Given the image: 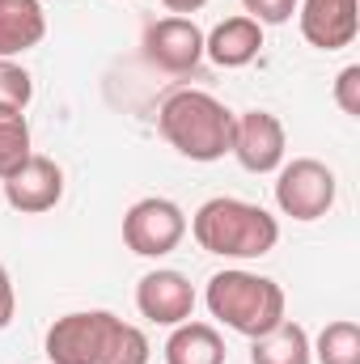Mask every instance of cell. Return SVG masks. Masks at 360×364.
<instances>
[{"instance_id":"1","label":"cell","mask_w":360,"mask_h":364,"mask_svg":"<svg viewBox=\"0 0 360 364\" xmlns=\"http://www.w3.org/2000/svg\"><path fill=\"white\" fill-rule=\"evenodd\" d=\"M191 233H195L199 250L221 255V259H263L280 242V225L268 208L233 199V195L208 199L191 216Z\"/></svg>"},{"instance_id":"2","label":"cell","mask_w":360,"mask_h":364,"mask_svg":"<svg viewBox=\"0 0 360 364\" xmlns=\"http://www.w3.org/2000/svg\"><path fill=\"white\" fill-rule=\"evenodd\" d=\"M157 127L191 161H221L233 144V110L203 90H174L157 110Z\"/></svg>"},{"instance_id":"3","label":"cell","mask_w":360,"mask_h":364,"mask_svg":"<svg viewBox=\"0 0 360 364\" xmlns=\"http://www.w3.org/2000/svg\"><path fill=\"white\" fill-rule=\"evenodd\" d=\"M208 309L216 322H225L229 331L246 335V339H259L275 331L284 322V288L268 279V275L242 272V267H229V272H216L208 279V292H203Z\"/></svg>"},{"instance_id":"4","label":"cell","mask_w":360,"mask_h":364,"mask_svg":"<svg viewBox=\"0 0 360 364\" xmlns=\"http://www.w3.org/2000/svg\"><path fill=\"white\" fill-rule=\"evenodd\" d=\"M275 203L292 220H322L335 208V170L318 157H292L275 174Z\"/></svg>"},{"instance_id":"5","label":"cell","mask_w":360,"mask_h":364,"mask_svg":"<svg viewBox=\"0 0 360 364\" xmlns=\"http://www.w3.org/2000/svg\"><path fill=\"white\" fill-rule=\"evenodd\" d=\"M182 237H186V216L174 199L149 195V199H136L123 216V242L140 259H162L179 250Z\"/></svg>"},{"instance_id":"6","label":"cell","mask_w":360,"mask_h":364,"mask_svg":"<svg viewBox=\"0 0 360 364\" xmlns=\"http://www.w3.org/2000/svg\"><path fill=\"white\" fill-rule=\"evenodd\" d=\"M119 326V318L110 309H81V314H64L51 322L47 331V360L51 364H97L106 352L110 331Z\"/></svg>"},{"instance_id":"7","label":"cell","mask_w":360,"mask_h":364,"mask_svg":"<svg viewBox=\"0 0 360 364\" xmlns=\"http://www.w3.org/2000/svg\"><path fill=\"white\" fill-rule=\"evenodd\" d=\"M284 123L271 114V110H242L233 114V144L229 153L238 157L242 170L250 174H275L284 166Z\"/></svg>"},{"instance_id":"8","label":"cell","mask_w":360,"mask_h":364,"mask_svg":"<svg viewBox=\"0 0 360 364\" xmlns=\"http://www.w3.org/2000/svg\"><path fill=\"white\" fill-rule=\"evenodd\" d=\"M144 60L162 73H195L203 60V30L191 17H162L144 30Z\"/></svg>"},{"instance_id":"9","label":"cell","mask_w":360,"mask_h":364,"mask_svg":"<svg viewBox=\"0 0 360 364\" xmlns=\"http://www.w3.org/2000/svg\"><path fill=\"white\" fill-rule=\"evenodd\" d=\"M60 199H64V170L43 153H30V161L4 178V203L21 216L51 212Z\"/></svg>"},{"instance_id":"10","label":"cell","mask_w":360,"mask_h":364,"mask_svg":"<svg viewBox=\"0 0 360 364\" xmlns=\"http://www.w3.org/2000/svg\"><path fill=\"white\" fill-rule=\"evenodd\" d=\"M136 309H140V318H149L157 326L191 322V314H195V288H191V279L182 272L157 267V272H149L136 284Z\"/></svg>"},{"instance_id":"11","label":"cell","mask_w":360,"mask_h":364,"mask_svg":"<svg viewBox=\"0 0 360 364\" xmlns=\"http://www.w3.org/2000/svg\"><path fill=\"white\" fill-rule=\"evenodd\" d=\"M301 34L318 51H344L360 30V4L356 0H301L297 4Z\"/></svg>"},{"instance_id":"12","label":"cell","mask_w":360,"mask_h":364,"mask_svg":"<svg viewBox=\"0 0 360 364\" xmlns=\"http://www.w3.org/2000/svg\"><path fill=\"white\" fill-rule=\"evenodd\" d=\"M259 51H263V26L246 13L225 17L212 34H203V55L216 68H246Z\"/></svg>"},{"instance_id":"13","label":"cell","mask_w":360,"mask_h":364,"mask_svg":"<svg viewBox=\"0 0 360 364\" xmlns=\"http://www.w3.org/2000/svg\"><path fill=\"white\" fill-rule=\"evenodd\" d=\"M47 34V13L38 0H0V60L38 47Z\"/></svg>"},{"instance_id":"14","label":"cell","mask_w":360,"mask_h":364,"mask_svg":"<svg viewBox=\"0 0 360 364\" xmlns=\"http://www.w3.org/2000/svg\"><path fill=\"white\" fill-rule=\"evenodd\" d=\"M166 364H225V339L208 322H179L166 339Z\"/></svg>"},{"instance_id":"15","label":"cell","mask_w":360,"mask_h":364,"mask_svg":"<svg viewBox=\"0 0 360 364\" xmlns=\"http://www.w3.org/2000/svg\"><path fill=\"white\" fill-rule=\"evenodd\" d=\"M250 364H314V348L301 322H280L275 331L259 335L250 348Z\"/></svg>"},{"instance_id":"16","label":"cell","mask_w":360,"mask_h":364,"mask_svg":"<svg viewBox=\"0 0 360 364\" xmlns=\"http://www.w3.org/2000/svg\"><path fill=\"white\" fill-rule=\"evenodd\" d=\"M34 144H30V123H26V110H13V106H0V182L9 178L13 170H21L30 161Z\"/></svg>"},{"instance_id":"17","label":"cell","mask_w":360,"mask_h":364,"mask_svg":"<svg viewBox=\"0 0 360 364\" xmlns=\"http://www.w3.org/2000/svg\"><path fill=\"white\" fill-rule=\"evenodd\" d=\"M309 348H314V360L318 364H360V326L352 318L327 322V331Z\"/></svg>"},{"instance_id":"18","label":"cell","mask_w":360,"mask_h":364,"mask_svg":"<svg viewBox=\"0 0 360 364\" xmlns=\"http://www.w3.org/2000/svg\"><path fill=\"white\" fill-rule=\"evenodd\" d=\"M97 364H149V339L140 326H127L119 318V326L106 339V352L97 356Z\"/></svg>"},{"instance_id":"19","label":"cell","mask_w":360,"mask_h":364,"mask_svg":"<svg viewBox=\"0 0 360 364\" xmlns=\"http://www.w3.org/2000/svg\"><path fill=\"white\" fill-rule=\"evenodd\" d=\"M34 97V81L21 64L13 60H0V106H13V110H26Z\"/></svg>"},{"instance_id":"20","label":"cell","mask_w":360,"mask_h":364,"mask_svg":"<svg viewBox=\"0 0 360 364\" xmlns=\"http://www.w3.org/2000/svg\"><path fill=\"white\" fill-rule=\"evenodd\" d=\"M246 4V17H255L259 26H284L301 0H242Z\"/></svg>"},{"instance_id":"21","label":"cell","mask_w":360,"mask_h":364,"mask_svg":"<svg viewBox=\"0 0 360 364\" xmlns=\"http://www.w3.org/2000/svg\"><path fill=\"white\" fill-rule=\"evenodd\" d=\"M335 102L344 114L360 119V64H348L339 77H335Z\"/></svg>"},{"instance_id":"22","label":"cell","mask_w":360,"mask_h":364,"mask_svg":"<svg viewBox=\"0 0 360 364\" xmlns=\"http://www.w3.org/2000/svg\"><path fill=\"white\" fill-rule=\"evenodd\" d=\"M13 314H17V292H13V279H9L4 263H0V331L13 322Z\"/></svg>"},{"instance_id":"23","label":"cell","mask_w":360,"mask_h":364,"mask_svg":"<svg viewBox=\"0 0 360 364\" xmlns=\"http://www.w3.org/2000/svg\"><path fill=\"white\" fill-rule=\"evenodd\" d=\"M162 4H166V9H170L174 17H182V13H199V9H203L208 0H162Z\"/></svg>"}]
</instances>
